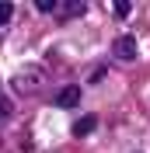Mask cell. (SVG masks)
I'll return each instance as SVG.
<instances>
[{
    "instance_id": "cell-1",
    "label": "cell",
    "mask_w": 150,
    "mask_h": 153,
    "mask_svg": "<svg viewBox=\"0 0 150 153\" xmlns=\"http://www.w3.org/2000/svg\"><path fill=\"white\" fill-rule=\"evenodd\" d=\"M42 84H46L42 66H25L14 80H10V91H14V94H32V91H38Z\"/></svg>"
},
{
    "instance_id": "cell-2",
    "label": "cell",
    "mask_w": 150,
    "mask_h": 153,
    "mask_svg": "<svg viewBox=\"0 0 150 153\" xmlns=\"http://www.w3.org/2000/svg\"><path fill=\"white\" fill-rule=\"evenodd\" d=\"M136 52H140V45H136V35H119L112 42V56L122 59V63H133L136 59Z\"/></svg>"
},
{
    "instance_id": "cell-3",
    "label": "cell",
    "mask_w": 150,
    "mask_h": 153,
    "mask_svg": "<svg viewBox=\"0 0 150 153\" xmlns=\"http://www.w3.org/2000/svg\"><path fill=\"white\" fill-rule=\"evenodd\" d=\"M52 101H56L59 108H77V105H80V87H77V84H66V87H59Z\"/></svg>"
},
{
    "instance_id": "cell-4",
    "label": "cell",
    "mask_w": 150,
    "mask_h": 153,
    "mask_svg": "<svg viewBox=\"0 0 150 153\" xmlns=\"http://www.w3.org/2000/svg\"><path fill=\"white\" fill-rule=\"evenodd\" d=\"M94 129H98V115H84V118H77V122H74L70 132H74L77 139H84V136H91Z\"/></svg>"
},
{
    "instance_id": "cell-5",
    "label": "cell",
    "mask_w": 150,
    "mask_h": 153,
    "mask_svg": "<svg viewBox=\"0 0 150 153\" xmlns=\"http://www.w3.org/2000/svg\"><path fill=\"white\" fill-rule=\"evenodd\" d=\"M59 10H63V18H80L87 10V4L84 0H70V4H59Z\"/></svg>"
},
{
    "instance_id": "cell-6",
    "label": "cell",
    "mask_w": 150,
    "mask_h": 153,
    "mask_svg": "<svg viewBox=\"0 0 150 153\" xmlns=\"http://www.w3.org/2000/svg\"><path fill=\"white\" fill-rule=\"evenodd\" d=\"M112 14H115V18H129V14H133V4H129V0H115V4H112Z\"/></svg>"
},
{
    "instance_id": "cell-7",
    "label": "cell",
    "mask_w": 150,
    "mask_h": 153,
    "mask_svg": "<svg viewBox=\"0 0 150 153\" xmlns=\"http://www.w3.org/2000/svg\"><path fill=\"white\" fill-rule=\"evenodd\" d=\"M10 18H14V4H7V0H4V4H0V25H7Z\"/></svg>"
},
{
    "instance_id": "cell-8",
    "label": "cell",
    "mask_w": 150,
    "mask_h": 153,
    "mask_svg": "<svg viewBox=\"0 0 150 153\" xmlns=\"http://www.w3.org/2000/svg\"><path fill=\"white\" fill-rule=\"evenodd\" d=\"M56 7H59L56 0H35V10H42V14H52Z\"/></svg>"
},
{
    "instance_id": "cell-9",
    "label": "cell",
    "mask_w": 150,
    "mask_h": 153,
    "mask_svg": "<svg viewBox=\"0 0 150 153\" xmlns=\"http://www.w3.org/2000/svg\"><path fill=\"white\" fill-rule=\"evenodd\" d=\"M14 111V105H10V101H0V115H10Z\"/></svg>"
},
{
    "instance_id": "cell-10",
    "label": "cell",
    "mask_w": 150,
    "mask_h": 153,
    "mask_svg": "<svg viewBox=\"0 0 150 153\" xmlns=\"http://www.w3.org/2000/svg\"><path fill=\"white\" fill-rule=\"evenodd\" d=\"M0 42H4V35H0Z\"/></svg>"
}]
</instances>
